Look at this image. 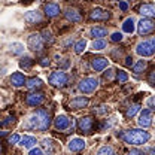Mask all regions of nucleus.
Wrapping results in <instances>:
<instances>
[{"label": "nucleus", "instance_id": "obj_1", "mask_svg": "<svg viewBox=\"0 0 155 155\" xmlns=\"http://www.w3.org/2000/svg\"><path fill=\"white\" fill-rule=\"evenodd\" d=\"M51 125V115L45 109H38L35 114L28 116L27 122L24 124L25 128L30 130H38V131H46Z\"/></svg>", "mask_w": 155, "mask_h": 155}, {"label": "nucleus", "instance_id": "obj_2", "mask_svg": "<svg viewBox=\"0 0 155 155\" xmlns=\"http://www.w3.org/2000/svg\"><path fill=\"white\" fill-rule=\"evenodd\" d=\"M122 140L128 145H134V146H139V145H143L146 143L149 139H151V134L148 131H145L143 128H130L127 130L124 134H121Z\"/></svg>", "mask_w": 155, "mask_h": 155}, {"label": "nucleus", "instance_id": "obj_3", "mask_svg": "<svg viewBox=\"0 0 155 155\" xmlns=\"http://www.w3.org/2000/svg\"><path fill=\"white\" fill-rule=\"evenodd\" d=\"M136 52L140 57H151L155 54V40H143L136 46Z\"/></svg>", "mask_w": 155, "mask_h": 155}, {"label": "nucleus", "instance_id": "obj_4", "mask_svg": "<svg viewBox=\"0 0 155 155\" xmlns=\"http://www.w3.org/2000/svg\"><path fill=\"white\" fill-rule=\"evenodd\" d=\"M27 45H28V48L33 51V52H43V46H45V42H43V39H42V35H39V33H31L28 39H27Z\"/></svg>", "mask_w": 155, "mask_h": 155}, {"label": "nucleus", "instance_id": "obj_5", "mask_svg": "<svg viewBox=\"0 0 155 155\" xmlns=\"http://www.w3.org/2000/svg\"><path fill=\"white\" fill-rule=\"evenodd\" d=\"M137 31L140 36H146V35H151L155 31V21L151 18H142L137 24Z\"/></svg>", "mask_w": 155, "mask_h": 155}, {"label": "nucleus", "instance_id": "obj_6", "mask_svg": "<svg viewBox=\"0 0 155 155\" xmlns=\"http://www.w3.org/2000/svg\"><path fill=\"white\" fill-rule=\"evenodd\" d=\"M67 82H69V76H67V73L63 72V70L54 72V73H51V76H49V84H51L52 87H55V88L66 87Z\"/></svg>", "mask_w": 155, "mask_h": 155}, {"label": "nucleus", "instance_id": "obj_7", "mask_svg": "<svg viewBox=\"0 0 155 155\" xmlns=\"http://www.w3.org/2000/svg\"><path fill=\"white\" fill-rule=\"evenodd\" d=\"M94 125H96V122H94L93 116H84L78 121V130L84 134H91L94 131Z\"/></svg>", "mask_w": 155, "mask_h": 155}, {"label": "nucleus", "instance_id": "obj_8", "mask_svg": "<svg viewBox=\"0 0 155 155\" xmlns=\"http://www.w3.org/2000/svg\"><path fill=\"white\" fill-rule=\"evenodd\" d=\"M79 91L85 93V94H90V93H94L98 87V81L96 78H85L79 82Z\"/></svg>", "mask_w": 155, "mask_h": 155}, {"label": "nucleus", "instance_id": "obj_9", "mask_svg": "<svg viewBox=\"0 0 155 155\" xmlns=\"http://www.w3.org/2000/svg\"><path fill=\"white\" fill-rule=\"evenodd\" d=\"M139 127L142 128H146L152 124V109H143L140 112V116H139Z\"/></svg>", "mask_w": 155, "mask_h": 155}, {"label": "nucleus", "instance_id": "obj_10", "mask_svg": "<svg viewBox=\"0 0 155 155\" xmlns=\"http://www.w3.org/2000/svg\"><path fill=\"white\" fill-rule=\"evenodd\" d=\"M90 18L93 21H107L110 18V12L106 9H101V8H96L90 12Z\"/></svg>", "mask_w": 155, "mask_h": 155}, {"label": "nucleus", "instance_id": "obj_11", "mask_svg": "<svg viewBox=\"0 0 155 155\" xmlns=\"http://www.w3.org/2000/svg\"><path fill=\"white\" fill-rule=\"evenodd\" d=\"M88 103H90V98L88 97H75V98H72V101H70V109H73V110H79V109H84V107H87L88 106Z\"/></svg>", "mask_w": 155, "mask_h": 155}, {"label": "nucleus", "instance_id": "obj_12", "mask_svg": "<svg viewBox=\"0 0 155 155\" xmlns=\"http://www.w3.org/2000/svg\"><path fill=\"white\" fill-rule=\"evenodd\" d=\"M43 100H45V97L42 93H31V94H27L25 97V103L28 104V106H40L42 103H43Z\"/></svg>", "mask_w": 155, "mask_h": 155}, {"label": "nucleus", "instance_id": "obj_13", "mask_svg": "<svg viewBox=\"0 0 155 155\" xmlns=\"http://www.w3.org/2000/svg\"><path fill=\"white\" fill-rule=\"evenodd\" d=\"M64 15H66L67 21H70V22H81L82 21V15H81L79 9H76V8H67Z\"/></svg>", "mask_w": 155, "mask_h": 155}, {"label": "nucleus", "instance_id": "obj_14", "mask_svg": "<svg viewBox=\"0 0 155 155\" xmlns=\"http://www.w3.org/2000/svg\"><path fill=\"white\" fill-rule=\"evenodd\" d=\"M69 125H70V119H69L66 115L55 116V119H54V127H55L57 130H60V131L67 130V128H69Z\"/></svg>", "mask_w": 155, "mask_h": 155}, {"label": "nucleus", "instance_id": "obj_15", "mask_svg": "<svg viewBox=\"0 0 155 155\" xmlns=\"http://www.w3.org/2000/svg\"><path fill=\"white\" fill-rule=\"evenodd\" d=\"M24 21H25L27 24H30V25L39 24V22H42V14L38 12V11H28V12L24 15Z\"/></svg>", "mask_w": 155, "mask_h": 155}, {"label": "nucleus", "instance_id": "obj_16", "mask_svg": "<svg viewBox=\"0 0 155 155\" xmlns=\"http://www.w3.org/2000/svg\"><path fill=\"white\" fill-rule=\"evenodd\" d=\"M107 64H109V60L104 57H97V58H93V60H91V67H93L96 72L104 70V69L107 67Z\"/></svg>", "mask_w": 155, "mask_h": 155}, {"label": "nucleus", "instance_id": "obj_17", "mask_svg": "<svg viewBox=\"0 0 155 155\" xmlns=\"http://www.w3.org/2000/svg\"><path fill=\"white\" fill-rule=\"evenodd\" d=\"M69 151H72V152H81V151H84L85 149V140L84 139H72L70 142H69Z\"/></svg>", "mask_w": 155, "mask_h": 155}, {"label": "nucleus", "instance_id": "obj_18", "mask_svg": "<svg viewBox=\"0 0 155 155\" xmlns=\"http://www.w3.org/2000/svg\"><path fill=\"white\" fill-rule=\"evenodd\" d=\"M139 14L146 17V18H151L155 17V5L154 3H146V5H142L139 8Z\"/></svg>", "mask_w": 155, "mask_h": 155}, {"label": "nucleus", "instance_id": "obj_19", "mask_svg": "<svg viewBox=\"0 0 155 155\" xmlns=\"http://www.w3.org/2000/svg\"><path fill=\"white\" fill-rule=\"evenodd\" d=\"M43 11H45V15L48 18H54V17H57L58 14H60V6H58L57 3H46L45 8H43Z\"/></svg>", "mask_w": 155, "mask_h": 155}, {"label": "nucleus", "instance_id": "obj_20", "mask_svg": "<svg viewBox=\"0 0 155 155\" xmlns=\"http://www.w3.org/2000/svg\"><path fill=\"white\" fill-rule=\"evenodd\" d=\"M9 81H11V84L14 85V87H17V88H19V87H22L27 81H25V76L21 73V72H15L12 76L9 78Z\"/></svg>", "mask_w": 155, "mask_h": 155}, {"label": "nucleus", "instance_id": "obj_21", "mask_svg": "<svg viewBox=\"0 0 155 155\" xmlns=\"http://www.w3.org/2000/svg\"><path fill=\"white\" fill-rule=\"evenodd\" d=\"M42 148H43L48 154H54V152H57L58 145L54 140H51V139H43V140H42Z\"/></svg>", "mask_w": 155, "mask_h": 155}, {"label": "nucleus", "instance_id": "obj_22", "mask_svg": "<svg viewBox=\"0 0 155 155\" xmlns=\"http://www.w3.org/2000/svg\"><path fill=\"white\" fill-rule=\"evenodd\" d=\"M38 143V140H36V137H33V136H24V137H21V140H19V145L21 146H24V148H35V145Z\"/></svg>", "mask_w": 155, "mask_h": 155}, {"label": "nucleus", "instance_id": "obj_23", "mask_svg": "<svg viewBox=\"0 0 155 155\" xmlns=\"http://www.w3.org/2000/svg\"><path fill=\"white\" fill-rule=\"evenodd\" d=\"M90 33H91V36H94V38H97V39H103L104 36H107V28H106V27H98V25H96V27H93V28L90 30Z\"/></svg>", "mask_w": 155, "mask_h": 155}, {"label": "nucleus", "instance_id": "obj_24", "mask_svg": "<svg viewBox=\"0 0 155 155\" xmlns=\"http://www.w3.org/2000/svg\"><path fill=\"white\" fill-rule=\"evenodd\" d=\"M25 85H27V88H30V90H39V88H42L43 82H42V79H39V78H31V79H28V81L25 82Z\"/></svg>", "mask_w": 155, "mask_h": 155}, {"label": "nucleus", "instance_id": "obj_25", "mask_svg": "<svg viewBox=\"0 0 155 155\" xmlns=\"http://www.w3.org/2000/svg\"><path fill=\"white\" fill-rule=\"evenodd\" d=\"M122 30L125 31V33H133L136 30V25H134V18H127L124 21V24H122Z\"/></svg>", "mask_w": 155, "mask_h": 155}, {"label": "nucleus", "instance_id": "obj_26", "mask_svg": "<svg viewBox=\"0 0 155 155\" xmlns=\"http://www.w3.org/2000/svg\"><path fill=\"white\" fill-rule=\"evenodd\" d=\"M139 109H140V104H139V103H133V104H130V106H128V109H127V112H125L127 118H133V116L139 112Z\"/></svg>", "mask_w": 155, "mask_h": 155}, {"label": "nucleus", "instance_id": "obj_27", "mask_svg": "<svg viewBox=\"0 0 155 155\" xmlns=\"http://www.w3.org/2000/svg\"><path fill=\"white\" fill-rule=\"evenodd\" d=\"M145 69H146V61H145V60H139V63L133 66V72H134V75H140Z\"/></svg>", "mask_w": 155, "mask_h": 155}, {"label": "nucleus", "instance_id": "obj_28", "mask_svg": "<svg viewBox=\"0 0 155 155\" xmlns=\"http://www.w3.org/2000/svg\"><path fill=\"white\" fill-rule=\"evenodd\" d=\"M33 64H35V60L30 57H24V58H21V61H19L21 69H30Z\"/></svg>", "mask_w": 155, "mask_h": 155}, {"label": "nucleus", "instance_id": "obj_29", "mask_svg": "<svg viewBox=\"0 0 155 155\" xmlns=\"http://www.w3.org/2000/svg\"><path fill=\"white\" fill-rule=\"evenodd\" d=\"M11 52H12L14 55L22 54V52H24V45H22V43H12V45H11Z\"/></svg>", "mask_w": 155, "mask_h": 155}, {"label": "nucleus", "instance_id": "obj_30", "mask_svg": "<svg viewBox=\"0 0 155 155\" xmlns=\"http://www.w3.org/2000/svg\"><path fill=\"white\" fill-rule=\"evenodd\" d=\"M107 45H106V40H103V39H96L94 42H93V49H96V51H101V49H104Z\"/></svg>", "mask_w": 155, "mask_h": 155}, {"label": "nucleus", "instance_id": "obj_31", "mask_svg": "<svg viewBox=\"0 0 155 155\" xmlns=\"http://www.w3.org/2000/svg\"><path fill=\"white\" fill-rule=\"evenodd\" d=\"M85 46H87V40H85V39L78 40L76 43H75V52H76V54H82L84 49H85Z\"/></svg>", "mask_w": 155, "mask_h": 155}, {"label": "nucleus", "instance_id": "obj_32", "mask_svg": "<svg viewBox=\"0 0 155 155\" xmlns=\"http://www.w3.org/2000/svg\"><path fill=\"white\" fill-rule=\"evenodd\" d=\"M42 39H43V42H45V43H49V45L54 42L52 33H51L49 30H43V31H42Z\"/></svg>", "mask_w": 155, "mask_h": 155}, {"label": "nucleus", "instance_id": "obj_33", "mask_svg": "<svg viewBox=\"0 0 155 155\" xmlns=\"http://www.w3.org/2000/svg\"><path fill=\"white\" fill-rule=\"evenodd\" d=\"M116 81H118L119 84L127 82V81H128V75H127V72H124V70H118V72H116Z\"/></svg>", "mask_w": 155, "mask_h": 155}, {"label": "nucleus", "instance_id": "obj_34", "mask_svg": "<svg viewBox=\"0 0 155 155\" xmlns=\"http://www.w3.org/2000/svg\"><path fill=\"white\" fill-rule=\"evenodd\" d=\"M114 149L112 146H101L98 151H97V155H114Z\"/></svg>", "mask_w": 155, "mask_h": 155}, {"label": "nucleus", "instance_id": "obj_35", "mask_svg": "<svg viewBox=\"0 0 155 155\" xmlns=\"http://www.w3.org/2000/svg\"><path fill=\"white\" fill-rule=\"evenodd\" d=\"M112 42H121L122 40V33H119V31H115L114 35H112Z\"/></svg>", "mask_w": 155, "mask_h": 155}, {"label": "nucleus", "instance_id": "obj_36", "mask_svg": "<svg viewBox=\"0 0 155 155\" xmlns=\"http://www.w3.org/2000/svg\"><path fill=\"white\" fill-rule=\"evenodd\" d=\"M28 155H45V152H43L42 149H39V148H31Z\"/></svg>", "mask_w": 155, "mask_h": 155}, {"label": "nucleus", "instance_id": "obj_37", "mask_svg": "<svg viewBox=\"0 0 155 155\" xmlns=\"http://www.w3.org/2000/svg\"><path fill=\"white\" fill-rule=\"evenodd\" d=\"M19 140H21V137H19L18 134H12V136H9V143H11V145H14V143H18Z\"/></svg>", "mask_w": 155, "mask_h": 155}, {"label": "nucleus", "instance_id": "obj_38", "mask_svg": "<svg viewBox=\"0 0 155 155\" xmlns=\"http://www.w3.org/2000/svg\"><path fill=\"white\" fill-rule=\"evenodd\" d=\"M14 122H15V118H6L5 121H2V122H0V125H2V127H6V125L14 124Z\"/></svg>", "mask_w": 155, "mask_h": 155}, {"label": "nucleus", "instance_id": "obj_39", "mask_svg": "<svg viewBox=\"0 0 155 155\" xmlns=\"http://www.w3.org/2000/svg\"><path fill=\"white\" fill-rule=\"evenodd\" d=\"M148 82H149L152 87H155V70H152V72L148 75Z\"/></svg>", "mask_w": 155, "mask_h": 155}, {"label": "nucleus", "instance_id": "obj_40", "mask_svg": "<svg viewBox=\"0 0 155 155\" xmlns=\"http://www.w3.org/2000/svg\"><path fill=\"white\" fill-rule=\"evenodd\" d=\"M104 79L106 81H112L114 79V70L112 69H107V72H104Z\"/></svg>", "mask_w": 155, "mask_h": 155}, {"label": "nucleus", "instance_id": "obj_41", "mask_svg": "<svg viewBox=\"0 0 155 155\" xmlns=\"http://www.w3.org/2000/svg\"><path fill=\"white\" fill-rule=\"evenodd\" d=\"M39 64L40 66H43V67H46V66H49V58H40V61H39Z\"/></svg>", "mask_w": 155, "mask_h": 155}, {"label": "nucleus", "instance_id": "obj_42", "mask_svg": "<svg viewBox=\"0 0 155 155\" xmlns=\"http://www.w3.org/2000/svg\"><path fill=\"white\" fill-rule=\"evenodd\" d=\"M148 106H149L152 110H155V97H151V98L148 100Z\"/></svg>", "mask_w": 155, "mask_h": 155}, {"label": "nucleus", "instance_id": "obj_43", "mask_svg": "<svg viewBox=\"0 0 155 155\" xmlns=\"http://www.w3.org/2000/svg\"><path fill=\"white\" fill-rule=\"evenodd\" d=\"M119 9L125 12V11L128 9V3H127V2H119Z\"/></svg>", "mask_w": 155, "mask_h": 155}, {"label": "nucleus", "instance_id": "obj_44", "mask_svg": "<svg viewBox=\"0 0 155 155\" xmlns=\"http://www.w3.org/2000/svg\"><path fill=\"white\" fill-rule=\"evenodd\" d=\"M127 155H145V154H143L142 151H139V149H131Z\"/></svg>", "mask_w": 155, "mask_h": 155}, {"label": "nucleus", "instance_id": "obj_45", "mask_svg": "<svg viewBox=\"0 0 155 155\" xmlns=\"http://www.w3.org/2000/svg\"><path fill=\"white\" fill-rule=\"evenodd\" d=\"M125 66H127V67H131V66H133V58L131 57L125 58Z\"/></svg>", "mask_w": 155, "mask_h": 155}, {"label": "nucleus", "instance_id": "obj_46", "mask_svg": "<svg viewBox=\"0 0 155 155\" xmlns=\"http://www.w3.org/2000/svg\"><path fill=\"white\" fill-rule=\"evenodd\" d=\"M0 136H6V131H0Z\"/></svg>", "mask_w": 155, "mask_h": 155}, {"label": "nucleus", "instance_id": "obj_47", "mask_svg": "<svg viewBox=\"0 0 155 155\" xmlns=\"http://www.w3.org/2000/svg\"><path fill=\"white\" fill-rule=\"evenodd\" d=\"M2 151H3V148H2V143H0V152H2Z\"/></svg>", "mask_w": 155, "mask_h": 155}, {"label": "nucleus", "instance_id": "obj_48", "mask_svg": "<svg viewBox=\"0 0 155 155\" xmlns=\"http://www.w3.org/2000/svg\"><path fill=\"white\" fill-rule=\"evenodd\" d=\"M152 155H155V148H154V149H152Z\"/></svg>", "mask_w": 155, "mask_h": 155}, {"label": "nucleus", "instance_id": "obj_49", "mask_svg": "<svg viewBox=\"0 0 155 155\" xmlns=\"http://www.w3.org/2000/svg\"><path fill=\"white\" fill-rule=\"evenodd\" d=\"M114 155H115V154H114Z\"/></svg>", "mask_w": 155, "mask_h": 155}]
</instances>
